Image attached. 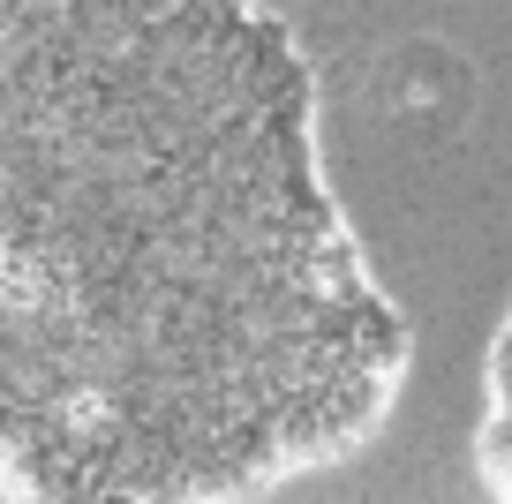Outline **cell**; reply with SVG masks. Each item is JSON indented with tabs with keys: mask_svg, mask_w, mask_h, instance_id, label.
I'll list each match as a JSON object with an SVG mask.
<instances>
[{
	"mask_svg": "<svg viewBox=\"0 0 512 504\" xmlns=\"http://www.w3.org/2000/svg\"><path fill=\"white\" fill-rule=\"evenodd\" d=\"M407 369L272 0H0V504H264Z\"/></svg>",
	"mask_w": 512,
	"mask_h": 504,
	"instance_id": "cell-1",
	"label": "cell"
},
{
	"mask_svg": "<svg viewBox=\"0 0 512 504\" xmlns=\"http://www.w3.org/2000/svg\"><path fill=\"white\" fill-rule=\"evenodd\" d=\"M475 482L490 504H512V301L482 354V414H475Z\"/></svg>",
	"mask_w": 512,
	"mask_h": 504,
	"instance_id": "cell-2",
	"label": "cell"
}]
</instances>
